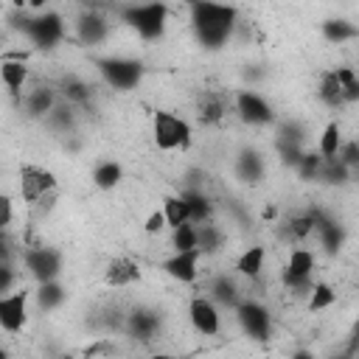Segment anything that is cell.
Returning a JSON list of instances; mask_svg holds the SVG:
<instances>
[{
    "mask_svg": "<svg viewBox=\"0 0 359 359\" xmlns=\"http://www.w3.org/2000/svg\"><path fill=\"white\" fill-rule=\"evenodd\" d=\"M90 180H93V185H95L98 191H112V188L121 185V180H123V168H121L118 160H98V163L93 165Z\"/></svg>",
    "mask_w": 359,
    "mask_h": 359,
    "instance_id": "7402d4cb",
    "label": "cell"
},
{
    "mask_svg": "<svg viewBox=\"0 0 359 359\" xmlns=\"http://www.w3.org/2000/svg\"><path fill=\"white\" fill-rule=\"evenodd\" d=\"M123 22L146 42H154L165 34L168 25V6L163 0H149V3H132L121 11Z\"/></svg>",
    "mask_w": 359,
    "mask_h": 359,
    "instance_id": "3957f363",
    "label": "cell"
},
{
    "mask_svg": "<svg viewBox=\"0 0 359 359\" xmlns=\"http://www.w3.org/2000/svg\"><path fill=\"white\" fill-rule=\"evenodd\" d=\"M356 331H359V325H356Z\"/></svg>",
    "mask_w": 359,
    "mask_h": 359,
    "instance_id": "ee69618b",
    "label": "cell"
},
{
    "mask_svg": "<svg viewBox=\"0 0 359 359\" xmlns=\"http://www.w3.org/2000/svg\"><path fill=\"white\" fill-rule=\"evenodd\" d=\"M123 328L135 339H151L160 331V314L154 309H132L123 317Z\"/></svg>",
    "mask_w": 359,
    "mask_h": 359,
    "instance_id": "2e32d148",
    "label": "cell"
},
{
    "mask_svg": "<svg viewBox=\"0 0 359 359\" xmlns=\"http://www.w3.org/2000/svg\"><path fill=\"white\" fill-rule=\"evenodd\" d=\"M11 6L20 11H45L48 0H11Z\"/></svg>",
    "mask_w": 359,
    "mask_h": 359,
    "instance_id": "60d3db41",
    "label": "cell"
},
{
    "mask_svg": "<svg viewBox=\"0 0 359 359\" xmlns=\"http://www.w3.org/2000/svg\"><path fill=\"white\" fill-rule=\"evenodd\" d=\"M76 36L84 45H101L109 36V22L107 17L95 14V11H84L76 17Z\"/></svg>",
    "mask_w": 359,
    "mask_h": 359,
    "instance_id": "e0dca14e",
    "label": "cell"
},
{
    "mask_svg": "<svg viewBox=\"0 0 359 359\" xmlns=\"http://www.w3.org/2000/svg\"><path fill=\"white\" fill-rule=\"evenodd\" d=\"M76 104H70V101H59L50 112H48V126H53L56 132H70L73 126H76V109H73Z\"/></svg>",
    "mask_w": 359,
    "mask_h": 359,
    "instance_id": "d6a6232c",
    "label": "cell"
},
{
    "mask_svg": "<svg viewBox=\"0 0 359 359\" xmlns=\"http://www.w3.org/2000/svg\"><path fill=\"white\" fill-rule=\"evenodd\" d=\"M205 258V252L196 250H174L165 261H163V272L180 283H194L199 278V261Z\"/></svg>",
    "mask_w": 359,
    "mask_h": 359,
    "instance_id": "4fadbf2b",
    "label": "cell"
},
{
    "mask_svg": "<svg viewBox=\"0 0 359 359\" xmlns=\"http://www.w3.org/2000/svg\"><path fill=\"white\" fill-rule=\"evenodd\" d=\"M56 188H59V180L50 168L45 165H36V163H25L20 165V174H17V191H20V199L34 208L39 205L42 199L48 196H56Z\"/></svg>",
    "mask_w": 359,
    "mask_h": 359,
    "instance_id": "5b68a950",
    "label": "cell"
},
{
    "mask_svg": "<svg viewBox=\"0 0 359 359\" xmlns=\"http://www.w3.org/2000/svg\"><path fill=\"white\" fill-rule=\"evenodd\" d=\"M334 303H337V289L331 283H325V280L311 283V289H309V311H325Z\"/></svg>",
    "mask_w": 359,
    "mask_h": 359,
    "instance_id": "1f68e13d",
    "label": "cell"
},
{
    "mask_svg": "<svg viewBox=\"0 0 359 359\" xmlns=\"http://www.w3.org/2000/svg\"><path fill=\"white\" fill-rule=\"evenodd\" d=\"M342 129H339V123L337 121H328L325 126H323V132H320V137H317V151L325 157V160H334L337 157V151H339V146H342Z\"/></svg>",
    "mask_w": 359,
    "mask_h": 359,
    "instance_id": "83f0119b",
    "label": "cell"
},
{
    "mask_svg": "<svg viewBox=\"0 0 359 359\" xmlns=\"http://www.w3.org/2000/svg\"><path fill=\"white\" fill-rule=\"evenodd\" d=\"M188 320H191V328L202 337H216L222 331L219 303L210 294H194L188 300Z\"/></svg>",
    "mask_w": 359,
    "mask_h": 359,
    "instance_id": "8fae6325",
    "label": "cell"
},
{
    "mask_svg": "<svg viewBox=\"0 0 359 359\" xmlns=\"http://www.w3.org/2000/svg\"><path fill=\"white\" fill-rule=\"evenodd\" d=\"M194 109H196V121L205 123V126H219L224 118H227V109H230V101L224 93L219 90H199L196 101H194Z\"/></svg>",
    "mask_w": 359,
    "mask_h": 359,
    "instance_id": "5bb4252c",
    "label": "cell"
},
{
    "mask_svg": "<svg viewBox=\"0 0 359 359\" xmlns=\"http://www.w3.org/2000/svg\"><path fill=\"white\" fill-rule=\"evenodd\" d=\"M56 104H59V98H56V90L53 87H34V90H28L22 95V109H25L28 118H42L45 121L48 112Z\"/></svg>",
    "mask_w": 359,
    "mask_h": 359,
    "instance_id": "ac0fdd59",
    "label": "cell"
},
{
    "mask_svg": "<svg viewBox=\"0 0 359 359\" xmlns=\"http://www.w3.org/2000/svg\"><path fill=\"white\" fill-rule=\"evenodd\" d=\"M314 266H317V258L309 247H294L286 258V266H283V283L286 289L303 294L311 289V278H314Z\"/></svg>",
    "mask_w": 359,
    "mask_h": 359,
    "instance_id": "9c48e42d",
    "label": "cell"
},
{
    "mask_svg": "<svg viewBox=\"0 0 359 359\" xmlns=\"http://www.w3.org/2000/svg\"><path fill=\"white\" fill-rule=\"evenodd\" d=\"M163 213H165V219H168V230H171V227H180L182 222H191L188 202L182 199V194L165 196V199H163Z\"/></svg>",
    "mask_w": 359,
    "mask_h": 359,
    "instance_id": "e575fe53",
    "label": "cell"
},
{
    "mask_svg": "<svg viewBox=\"0 0 359 359\" xmlns=\"http://www.w3.org/2000/svg\"><path fill=\"white\" fill-rule=\"evenodd\" d=\"M264 219H266V222H269V219H278V208H275V205H266V208H264Z\"/></svg>",
    "mask_w": 359,
    "mask_h": 359,
    "instance_id": "b9f144b4",
    "label": "cell"
},
{
    "mask_svg": "<svg viewBox=\"0 0 359 359\" xmlns=\"http://www.w3.org/2000/svg\"><path fill=\"white\" fill-rule=\"evenodd\" d=\"M34 303V289L14 286L11 292L0 294V328L6 334H20L28 323V309Z\"/></svg>",
    "mask_w": 359,
    "mask_h": 359,
    "instance_id": "ba28073f",
    "label": "cell"
},
{
    "mask_svg": "<svg viewBox=\"0 0 359 359\" xmlns=\"http://www.w3.org/2000/svg\"><path fill=\"white\" fill-rule=\"evenodd\" d=\"M233 104H236L238 118H241L244 123H250V126H269V123H275V109H272V104H269L261 93H255V90H241V93L233 98Z\"/></svg>",
    "mask_w": 359,
    "mask_h": 359,
    "instance_id": "7c38bea8",
    "label": "cell"
},
{
    "mask_svg": "<svg viewBox=\"0 0 359 359\" xmlns=\"http://www.w3.org/2000/svg\"><path fill=\"white\" fill-rule=\"evenodd\" d=\"M334 73H337L339 87H342V101L345 104H359V73L348 65L334 67Z\"/></svg>",
    "mask_w": 359,
    "mask_h": 359,
    "instance_id": "836d02e7",
    "label": "cell"
},
{
    "mask_svg": "<svg viewBox=\"0 0 359 359\" xmlns=\"http://www.w3.org/2000/svg\"><path fill=\"white\" fill-rule=\"evenodd\" d=\"M20 264L25 266V275L34 278L36 283L53 280L62 275V252L48 247V244H28L20 250Z\"/></svg>",
    "mask_w": 359,
    "mask_h": 359,
    "instance_id": "52a82bcc",
    "label": "cell"
},
{
    "mask_svg": "<svg viewBox=\"0 0 359 359\" xmlns=\"http://www.w3.org/2000/svg\"><path fill=\"white\" fill-rule=\"evenodd\" d=\"M238 25V11L219 0H191V28L202 48L219 50L230 42Z\"/></svg>",
    "mask_w": 359,
    "mask_h": 359,
    "instance_id": "6da1fadb",
    "label": "cell"
},
{
    "mask_svg": "<svg viewBox=\"0 0 359 359\" xmlns=\"http://www.w3.org/2000/svg\"><path fill=\"white\" fill-rule=\"evenodd\" d=\"M208 294H210L219 306H227V309H236V306H238V300H241L236 280H233V278H224V275H219V278H213V280H210Z\"/></svg>",
    "mask_w": 359,
    "mask_h": 359,
    "instance_id": "484cf974",
    "label": "cell"
},
{
    "mask_svg": "<svg viewBox=\"0 0 359 359\" xmlns=\"http://www.w3.org/2000/svg\"><path fill=\"white\" fill-rule=\"evenodd\" d=\"M317 98L325 104V107H342V87H339V79L334 70H325L320 76V84H317Z\"/></svg>",
    "mask_w": 359,
    "mask_h": 359,
    "instance_id": "f546056e",
    "label": "cell"
},
{
    "mask_svg": "<svg viewBox=\"0 0 359 359\" xmlns=\"http://www.w3.org/2000/svg\"><path fill=\"white\" fill-rule=\"evenodd\" d=\"M236 171H238V177H241L244 182H258V180L264 177V157H261L258 151L247 149V151L238 154V160H236Z\"/></svg>",
    "mask_w": 359,
    "mask_h": 359,
    "instance_id": "f1b7e54d",
    "label": "cell"
},
{
    "mask_svg": "<svg viewBox=\"0 0 359 359\" xmlns=\"http://www.w3.org/2000/svg\"><path fill=\"white\" fill-rule=\"evenodd\" d=\"M151 137L160 151H188L194 143V126L171 109H154Z\"/></svg>",
    "mask_w": 359,
    "mask_h": 359,
    "instance_id": "7a4b0ae2",
    "label": "cell"
},
{
    "mask_svg": "<svg viewBox=\"0 0 359 359\" xmlns=\"http://www.w3.org/2000/svg\"><path fill=\"white\" fill-rule=\"evenodd\" d=\"M323 163H325V157H323V154L314 149V151H303L294 168H297V174H300L303 180H320Z\"/></svg>",
    "mask_w": 359,
    "mask_h": 359,
    "instance_id": "8d00e7d4",
    "label": "cell"
},
{
    "mask_svg": "<svg viewBox=\"0 0 359 359\" xmlns=\"http://www.w3.org/2000/svg\"><path fill=\"white\" fill-rule=\"evenodd\" d=\"M95 67L104 79V84H109L112 90H135L143 79V62L132 59V56H104L95 59Z\"/></svg>",
    "mask_w": 359,
    "mask_h": 359,
    "instance_id": "8992f818",
    "label": "cell"
},
{
    "mask_svg": "<svg viewBox=\"0 0 359 359\" xmlns=\"http://www.w3.org/2000/svg\"><path fill=\"white\" fill-rule=\"evenodd\" d=\"M20 31L25 34V39L34 45V48H42V50H50L56 48L65 34H67V22L59 11H28L20 22Z\"/></svg>",
    "mask_w": 359,
    "mask_h": 359,
    "instance_id": "277c9868",
    "label": "cell"
},
{
    "mask_svg": "<svg viewBox=\"0 0 359 359\" xmlns=\"http://www.w3.org/2000/svg\"><path fill=\"white\" fill-rule=\"evenodd\" d=\"M163 230H168V219H165L163 208H154V210L146 216V222H143V233H146V236H160Z\"/></svg>",
    "mask_w": 359,
    "mask_h": 359,
    "instance_id": "74e56055",
    "label": "cell"
},
{
    "mask_svg": "<svg viewBox=\"0 0 359 359\" xmlns=\"http://www.w3.org/2000/svg\"><path fill=\"white\" fill-rule=\"evenodd\" d=\"M236 311V320L241 325V331L250 337V339H266L269 331H272V317H269V309L261 303V300H238V306L233 309Z\"/></svg>",
    "mask_w": 359,
    "mask_h": 359,
    "instance_id": "30bf717a",
    "label": "cell"
},
{
    "mask_svg": "<svg viewBox=\"0 0 359 359\" xmlns=\"http://www.w3.org/2000/svg\"><path fill=\"white\" fill-rule=\"evenodd\" d=\"M0 79H3V87L8 93H20L28 81V65L22 59H11L6 56L3 65H0Z\"/></svg>",
    "mask_w": 359,
    "mask_h": 359,
    "instance_id": "603a6c76",
    "label": "cell"
},
{
    "mask_svg": "<svg viewBox=\"0 0 359 359\" xmlns=\"http://www.w3.org/2000/svg\"><path fill=\"white\" fill-rule=\"evenodd\" d=\"M196 230H199V250H202L205 255L219 252V250L224 247V230H222L213 219H208V222L196 224Z\"/></svg>",
    "mask_w": 359,
    "mask_h": 359,
    "instance_id": "4dcf8cb0",
    "label": "cell"
},
{
    "mask_svg": "<svg viewBox=\"0 0 359 359\" xmlns=\"http://www.w3.org/2000/svg\"><path fill=\"white\" fill-rule=\"evenodd\" d=\"M337 160L345 163L351 171L359 165V140H342L339 151H337Z\"/></svg>",
    "mask_w": 359,
    "mask_h": 359,
    "instance_id": "f35d334b",
    "label": "cell"
},
{
    "mask_svg": "<svg viewBox=\"0 0 359 359\" xmlns=\"http://www.w3.org/2000/svg\"><path fill=\"white\" fill-rule=\"evenodd\" d=\"M320 34H323L325 42H331V45H342V42L356 39V36H359V28H356L353 22L337 17V20H325V22L320 25Z\"/></svg>",
    "mask_w": 359,
    "mask_h": 359,
    "instance_id": "d4e9b609",
    "label": "cell"
},
{
    "mask_svg": "<svg viewBox=\"0 0 359 359\" xmlns=\"http://www.w3.org/2000/svg\"><path fill=\"white\" fill-rule=\"evenodd\" d=\"M351 177H356V182H359V165H356V168L351 171Z\"/></svg>",
    "mask_w": 359,
    "mask_h": 359,
    "instance_id": "7bdbcfd3",
    "label": "cell"
},
{
    "mask_svg": "<svg viewBox=\"0 0 359 359\" xmlns=\"http://www.w3.org/2000/svg\"><path fill=\"white\" fill-rule=\"evenodd\" d=\"M264 266H266V250L261 244L241 250V255L236 258V272L247 280H258L264 275Z\"/></svg>",
    "mask_w": 359,
    "mask_h": 359,
    "instance_id": "d6986e66",
    "label": "cell"
},
{
    "mask_svg": "<svg viewBox=\"0 0 359 359\" xmlns=\"http://www.w3.org/2000/svg\"><path fill=\"white\" fill-rule=\"evenodd\" d=\"M0 208H3V213H0V227L8 230V227H11V219H14V199L6 194V196L0 199Z\"/></svg>",
    "mask_w": 359,
    "mask_h": 359,
    "instance_id": "ab89813d",
    "label": "cell"
},
{
    "mask_svg": "<svg viewBox=\"0 0 359 359\" xmlns=\"http://www.w3.org/2000/svg\"><path fill=\"white\" fill-rule=\"evenodd\" d=\"M182 199L188 202V213H191V222L194 224H202L208 219H213V202L205 191L199 188H185L182 191Z\"/></svg>",
    "mask_w": 359,
    "mask_h": 359,
    "instance_id": "cb8c5ba5",
    "label": "cell"
},
{
    "mask_svg": "<svg viewBox=\"0 0 359 359\" xmlns=\"http://www.w3.org/2000/svg\"><path fill=\"white\" fill-rule=\"evenodd\" d=\"M59 90H62L65 101H70V104H76V107H81V104H87V101L93 98V87H90L84 79H79V76H65V79L59 81Z\"/></svg>",
    "mask_w": 359,
    "mask_h": 359,
    "instance_id": "4316f807",
    "label": "cell"
},
{
    "mask_svg": "<svg viewBox=\"0 0 359 359\" xmlns=\"http://www.w3.org/2000/svg\"><path fill=\"white\" fill-rule=\"evenodd\" d=\"M65 297H67V289H65V283H62L59 278L42 280V283H36V289H34V306L42 309V311L59 309V306L65 303Z\"/></svg>",
    "mask_w": 359,
    "mask_h": 359,
    "instance_id": "ffe728a7",
    "label": "cell"
},
{
    "mask_svg": "<svg viewBox=\"0 0 359 359\" xmlns=\"http://www.w3.org/2000/svg\"><path fill=\"white\" fill-rule=\"evenodd\" d=\"M199 247V230L194 222H182L180 227H171V250H196Z\"/></svg>",
    "mask_w": 359,
    "mask_h": 359,
    "instance_id": "d590c367",
    "label": "cell"
},
{
    "mask_svg": "<svg viewBox=\"0 0 359 359\" xmlns=\"http://www.w3.org/2000/svg\"><path fill=\"white\" fill-rule=\"evenodd\" d=\"M317 208H309L303 213H292L286 222H283V230H286V238L292 241H306L309 236H314L317 230Z\"/></svg>",
    "mask_w": 359,
    "mask_h": 359,
    "instance_id": "44dd1931",
    "label": "cell"
},
{
    "mask_svg": "<svg viewBox=\"0 0 359 359\" xmlns=\"http://www.w3.org/2000/svg\"><path fill=\"white\" fill-rule=\"evenodd\" d=\"M140 275H143V272H140V264L132 261V258H126V255H121V258H112V261L107 264V269H104V283L112 286V289H126V286L137 283Z\"/></svg>",
    "mask_w": 359,
    "mask_h": 359,
    "instance_id": "9a60e30c",
    "label": "cell"
}]
</instances>
